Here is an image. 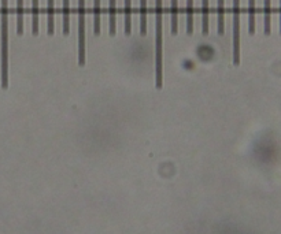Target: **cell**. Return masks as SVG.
Masks as SVG:
<instances>
[{
  "label": "cell",
  "instance_id": "19",
  "mask_svg": "<svg viewBox=\"0 0 281 234\" xmlns=\"http://www.w3.org/2000/svg\"><path fill=\"white\" fill-rule=\"evenodd\" d=\"M280 33H281V0H280Z\"/></svg>",
  "mask_w": 281,
  "mask_h": 234
},
{
  "label": "cell",
  "instance_id": "1",
  "mask_svg": "<svg viewBox=\"0 0 281 234\" xmlns=\"http://www.w3.org/2000/svg\"><path fill=\"white\" fill-rule=\"evenodd\" d=\"M156 36H155V86H163V0H155Z\"/></svg>",
  "mask_w": 281,
  "mask_h": 234
},
{
  "label": "cell",
  "instance_id": "2",
  "mask_svg": "<svg viewBox=\"0 0 281 234\" xmlns=\"http://www.w3.org/2000/svg\"><path fill=\"white\" fill-rule=\"evenodd\" d=\"M2 88H9V0H2Z\"/></svg>",
  "mask_w": 281,
  "mask_h": 234
},
{
  "label": "cell",
  "instance_id": "12",
  "mask_svg": "<svg viewBox=\"0 0 281 234\" xmlns=\"http://www.w3.org/2000/svg\"><path fill=\"white\" fill-rule=\"evenodd\" d=\"M263 11H265V35H270V32H271V0H263Z\"/></svg>",
  "mask_w": 281,
  "mask_h": 234
},
{
  "label": "cell",
  "instance_id": "16",
  "mask_svg": "<svg viewBox=\"0 0 281 234\" xmlns=\"http://www.w3.org/2000/svg\"><path fill=\"white\" fill-rule=\"evenodd\" d=\"M248 32L255 33V0H248Z\"/></svg>",
  "mask_w": 281,
  "mask_h": 234
},
{
  "label": "cell",
  "instance_id": "15",
  "mask_svg": "<svg viewBox=\"0 0 281 234\" xmlns=\"http://www.w3.org/2000/svg\"><path fill=\"white\" fill-rule=\"evenodd\" d=\"M178 32V0H171V33Z\"/></svg>",
  "mask_w": 281,
  "mask_h": 234
},
{
  "label": "cell",
  "instance_id": "18",
  "mask_svg": "<svg viewBox=\"0 0 281 234\" xmlns=\"http://www.w3.org/2000/svg\"><path fill=\"white\" fill-rule=\"evenodd\" d=\"M132 32V0H125V35Z\"/></svg>",
  "mask_w": 281,
  "mask_h": 234
},
{
  "label": "cell",
  "instance_id": "13",
  "mask_svg": "<svg viewBox=\"0 0 281 234\" xmlns=\"http://www.w3.org/2000/svg\"><path fill=\"white\" fill-rule=\"evenodd\" d=\"M202 33H209V0H202Z\"/></svg>",
  "mask_w": 281,
  "mask_h": 234
},
{
  "label": "cell",
  "instance_id": "11",
  "mask_svg": "<svg viewBox=\"0 0 281 234\" xmlns=\"http://www.w3.org/2000/svg\"><path fill=\"white\" fill-rule=\"evenodd\" d=\"M32 33H39V0H32Z\"/></svg>",
  "mask_w": 281,
  "mask_h": 234
},
{
  "label": "cell",
  "instance_id": "14",
  "mask_svg": "<svg viewBox=\"0 0 281 234\" xmlns=\"http://www.w3.org/2000/svg\"><path fill=\"white\" fill-rule=\"evenodd\" d=\"M186 33H194V0H186Z\"/></svg>",
  "mask_w": 281,
  "mask_h": 234
},
{
  "label": "cell",
  "instance_id": "7",
  "mask_svg": "<svg viewBox=\"0 0 281 234\" xmlns=\"http://www.w3.org/2000/svg\"><path fill=\"white\" fill-rule=\"evenodd\" d=\"M116 15V0H109V33L111 36L116 35L117 32Z\"/></svg>",
  "mask_w": 281,
  "mask_h": 234
},
{
  "label": "cell",
  "instance_id": "17",
  "mask_svg": "<svg viewBox=\"0 0 281 234\" xmlns=\"http://www.w3.org/2000/svg\"><path fill=\"white\" fill-rule=\"evenodd\" d=\"M140 35H147V0H140Z\"/></svg>",
  "mask_w": 281,
  "mask_h": 234
},
{
  "label": "cell",
  "instance_id": "10",
  "mask_svg": "<svg viewBox=\"0 0 281 234\" xmlns=\"http://www.w3.org/2000/svg\"><path fill=\"white\" fill-rule=\"evenodd\" d=\"M93 32L101 35V0H93Z\"/></svg>",
  "mask_w": 281,
  "mask_h": 234
},
{
  "label": "cell",
  "instance_id": "8",
  "mask_svg": "<svg viewBox=\"0 0 281 234\" xmlns=\"http://www.w3.org/2000/svg\"><path fill=\"white\" fill-rule=\"evenodd\" d=\"M62 11H63V35L67 36L70 33V0H63Z\"/></svg>",
  "mask_w": 281,
  "mask_h": 234
},
{
  "label": "cell",
  "instance_id": "9",
  "mask_svg": "<svg viewBox=\"0 0 281 234\" xmlns=\"http://www.w3.org/2000/svg\"><path fill=\"white\" fill-rule=\"evenodd\" d=\"M17 33L24 35V0H17Z\"/></svg>",
  "mask_w": 281,
  "mask_h": 234
},
{
  "label": "cell",
  "instance_id": "3",
  "mask_svg": "<svg viewBox=\"0 0 281 234\" xmlns=\"http://www.w3.org/2000/svg\"><path fill=\"white\" fill-rule=\"evenodd\" d=\"M78 65H85V0H78Z\"/></svg>",
  "mask_w": 281,
  "mask_h": 234
},
{
  "label": "cell",
  "instance_id": "4",
  "mask_svg": "<svg viewBox=\"0 0 281 234\" xmlns=\"http://www.w3.org/2000/svg\"><path fill=\"white\" fill-rule=\"evenodd\" d=\"M240 63V0H233V65Z\"/></svg>",
  "mask_w": 281,
  "mask_h": 234
},
{
  "label": "cell",
  "instance_id": "5",
  "mask_svg": "<svg viewBox=\"0 0 281 234\" xmlns=\"http://www.w3.org/2000/svg\"><path fill=\"white\" fill-rule=\"evenodd\" d=\"M47 32L52 36L55 32V9L54 0H47Z\"/></svg>",
  "mask_w": 281,
  "mask_h": 234
},
{
  "label": "cell",
  "instance_id": "6",
  "mask_svg": "<svg viewBox=\"0 0 281 234\" xmlns=\"http://www.w3.org/2000/svg\"><path fill=\"white\" fill-rule=\"evenodd\" d=\"M224 2L225 0H217V32L218 35L222 36L225 33V21H224V15H225V10H224Z\"/></svg>",
  "mask_w": 281,
  "mask_h": 234
}]
</instances>
